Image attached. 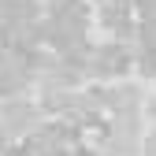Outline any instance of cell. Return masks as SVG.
<instances>
[{"instance_id": "cell-1", "label": "cell", "mask_w": 156, "mask_h": 156, "mask_svg": "<svg viewBox=\"0 0 156 156\" xmlns=\"http://www.w3.org/2000/svg\"><path fill=\"white\" fill-rule=\"evenodd\" d=\"M126 71H134V56L123 45H108L101 52H93V74L97 78H119Z\"/></svg>"}, {"instance_id": "cell-2", "label": "cell", "mask_w": 156, "mask_h": 156, "mask_svg": "<svg viewBox=\"0 0 156 156\" xmlns=\"http://www.w3.org/2000/svg\"><path fill=\"white\" fill-rule=\"evenodd\" d=\"M138 8H141L145 19H156V0H138Z\"/></svg>"}]
</instances>
